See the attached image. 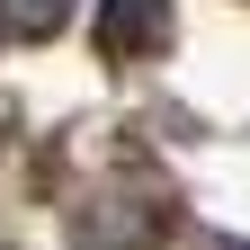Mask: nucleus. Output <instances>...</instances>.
I'll return each mask as SVG.
<instances>
[{
  "label": "nucleus",
  "mask_w": 250,
  "mask_h": 250,
  "mask_svg": "<svg viewBox=\"0 0 250 250\" xmlns=\"http://www.w3.org/2000/svg\"><path fill=\"white\" fill-rule=\"evenodd\" d=\"M170 36H179L170 0H99V54L107 62H143V54H161Z\"/></svg>",
  "instance_id": "1"
},
{
  "label": "nucleus",
  "mask_w": 250,
  "mask_h": 250,
  "mask_svg": "<svg viewBox=\"0 0 250 250\" xmlns=\"http://www.w3.org/2000/svg\"><path fill=\"white\" fill-rule=\"evenodd\" d=\"M0 18H9V36H62L72 0H0Z\"/></svg>",
  "instance_id": "2"
},
{
  "label": "nucleus",
  "mask_w": 250,
  "mask_h": 250,
  "mask_svg": "<svg viewBox=\"0 0 250 250\" xmlns=\"http://www.w3.org/2000/svg\"><path fill=\"white\" fill-rule=\"evenodd\" d=\"M214 250H241V241H214Z\"/></svg>",
  "instance_id": "3"
}]
</instances>
